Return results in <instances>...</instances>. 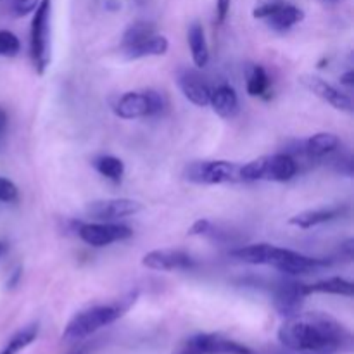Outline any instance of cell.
<instances>
[{"label": "cell", "instance_id": "obj_14", "mask_svg": "<svg viewBox=\"0 0 354 354\" xmlns=\"http://www.w3.org/2000/svg\"><path fill=\"white\" fill-rule=\"evenodd\" d=\"M176 83H178V88L182 90L185 99H189L190 102L199 107L209 106L211 86L204 82V78L196 69H182L178 73Z\"/></svg>", "mask_w": 354, "mask_h": 354}, {"label": "cell", "instance_id": "obj_12", "mask_svg": "<svg viewBox=\"0 0 354 354\" xmlns=\"http://www.w3.org/2000/svg\"><path fill=\"white\" fill-rule=\"evenodd\" d=\"M301 85L306 90H310L313 95H317L318 99L325 100L327 104H330L334 109L344 111V113H351L353 111V102L349 99V95L342 93L341 90L335 88L334 85L325 82L324 78L317 75H303L299 78Z\"/></svg>", "mask_w": 354, "mask_h": 354}, {"label": "cell", "instance_id": "obj_13", "mask_svg": "<svg viewBox=\"0 0 354 354\" xmlns=\"http://www.w3.org/2000/svg\"><path fill=\"white\" fill-rule=\"evenodd\" d=\"M142 265L156 272H173V270H190L194 266V259L183 251H171V249H158L144 256Z\"/></svg>", "mask_w": 354, "mask_h": 354}, {"label": "cell", "instance_id": "obj_24", "mask_svg": "<svg viewBox=\"0 0 354 354\" xmlns=\"http://www.w3.org/2000/svg\"><path fill=\"white\" fill-rule=\"evenodd\" d=\"M37 337H38V324L28 325V327L21 328L19 332H16V334H14L12 337L9 339V342L3 346L0 354H17V353H21L24 348H28V346H30L31 342H33Z\"/></svg>", "mask_w": 354, "mask_h": 354}, {"label": "cell", "instance_id": "obj_8", "mask_svg": "<svg viewBox=\"0 0 354 354\" xmlns=\"http://www.w3.org/2000/svg\"><path fill=\"white\" fill-rule=\"evenodd\" d=\"M183 354H254L248 346L220 334H197L187 341Z\"/></svg>", "mask_w": 354, "mask_h": 354}, {"label": "cell", "instance_id": "obj_18", "mask_svg": "<svg viewBox=\"0 0 354 354\" xmlns=\"http://www.w3.org/2000/svg\"><path fill=\"white\" fill-rule=\"evenodd\" d=\"M339 144H341V140H339L337 135L322 131V133L313 135L304 142V154L308 159H322L332 154L339 147Z\"/></svg>", "mask_w": 354, "mask_h": 354}, {"label": "cell", "instance_id": "obj_20", "mask_svg": "<svg viewBox=\"0 0 354 354\" xmlns=\"http://www.w3.org/2000/svg\"><path fill=\"white\" fill-rule=\"evenodd\" d=\"M266 19H268L270 28H273V30L277 31H286L289 30V28H292L294 24L301 23V21L304 19V10L292 6V3L283 2L282 6H280L272 16L266 17Z\"/></svg>", "mask_w": 354, "mask_h": 354}, {"label": "cell", "instance_id": "obj_30", "mask_svg": "<svg viewBox=\"0 0 354 354\" xmlns=\"http://www.w3.org/2000/svg\"><path fill=\"white\" fill-rule=\"evenodd\" d=\"M282 3H283L282 0H273V2L261 3V6H258L254 10H252V16H254L256 19H266V17L272 16V14L275 12Z\"/></svg>", "mask_w": 354, "mask_h": 354}, {"label": "cell", "instance_id": "obj_6", "mask_svg": "<svg viewBox=\"0 0 354 354\" xmlns=\"http://www.w3.org/2000/svg\"><path fill=\"white\" fill-rule=\"evenodd\" d=\"M330 259H317L304 256L301 252L290 251V249L277 248L273 245L272 254H270L268 266L279 270L280 273L286 275H310V273L320 272V270L328 268L330 266Z\"/></svg>", "mask_w": 354, "mask_h": 354}, {"label": "cell", "instance_id": "obj_27", "mask_svg": "<svg viewBox=\"0 0 354 354\" xmlns=\"http://www.w3.org/2000/svg\"><path fill=\"white\" fill-rule=\"evenodd\" d=\"M19 50V38L12 31L0 30V57H14Z\"/></svg>", "mask_w": 354, "mask_h": 354}, {"label": "cell", "instance_id": "obj_36", "mask_svg": "<svg viewBox=\"0 0 354 354\" xmlns=\"http://www.w3.org/2000/svg\"><path fill=\"white\" fill-rule=\"evenodd\" d=\"M3 252V244H0V254H2Z\"/></svg>", "mask_w": 354, "mask_h": 354}, {"label": "cell", "instance_id": "obj_21", "mask_svg": "<svg viewBox=\"0 0 354 354\" xmlns=\"http://www.w3.org/2000/svg\"><path fill=\"white\" fill-rule=\"evenodd\" d=\"M272 244H251L230 251L232 258L239 259L248 265H266L268 266L270 254H272Z\"/></svg>", "mask_w": 354, "mask_h": 354}, {"label": "cell", "instance_id": "obj_9", "mask_svg": "<svg viewBox=\"0 0 354 354\" xmlns=\"http://www.w3.org/2000/svg\"><path fill=\"white\" fill-rule=\"evenodd\" d=\"M78 235L83 242L93 248H106L113 242L124 241L133 235L131 228L127 225L113 223V221H102V223H83L80 225Z\"/></svg>", "mask_w": 354, "mask_h": 354}, {"label": "cell", "instance_id": "obj_7", "mask_svg": "<svg viewBox=\"0 0 354 354\" xmlns=\"http://www.w3.org/2000/svg\"><path fill=\"white\" fill-rule=\"evenodd\" d=\"M52 0H40L31 21V57L38 75H44L48 64V19H50Z\"/></svg>", "mask_w": 354, "mask_h": 354}, {"label": "cell", "instance_id": "obj_32", "mask_svg": "<svg viewBox=\"0 0 354 354\" xmlns=\"http://www.w3.org/2000/svg\"><path fill=\"white\" fill-rule=\"evenodd\" d=\"M232 0H216V23L221 24L225 23L228 16V10H230Z\"/></svg>", "mask_w": 354, "mask_h": 354}, {"label": "cell", "instance_id": "obj_10", "mask_svg": "<svg viewBox=\"0 0 354 354\" xmlns=\"http://www.w3.org/2000/svg\"><path fill=\"white\" fill-rule=\"evenodd\" d=\"M308 296H310L308 286L301 282H294V280H287V282L279 283L275 287L273 306L283 318H290L299 313Z\"/></svg>", "mask_w": 354, "mask_h": 354}, {"label": "cell", "instance_id": "obj_37", "mask_svg": "<svg viewBox=\"0 0 354 354\" xmlns=\"http://www.w3.org/2000/svg\"><path fill=\"white\" fill-rule=\"evenodd\" d=\"M182 354H183V353H182Z\"/></svg>", "mask_w": 354, "mask_h": 354}, {"label": "cell", "instance_id": "obj_33", "mask_svg": "<svg viewBox=\"0 0 354 354\" xmlns=\"http://www.w3.org/2000/svg\"><path fill=\"white\" fill-rule=\"evenodd\" d=\"M21 273H23V270H21L19 266H17V268L12 272V275H10V279L7 280V289H14V287H16L17 283H19Z\"/></svg>", "mask_w": 354, "mask_h": 354}, {"label": "cell", "instance_id": "obj_35", "mask_svg": "<svg viewBox=\"0 0 354 354\" xmlns=\"http://www.w3.org/2000/svg\"><path fill=\"white\" fill-rule=\"evenodd\" d=\"M6 123H7V116H6V113H3V111L0 109V131H2L3 128H6Z\"/></svg>", "mask_w": 354, "mask_h": 354}, {"label": "cell", "instance_id": "obj_26", "mask_svg": "<svg viewBox=\"0 0 354 354\" xmlns=\"http://www.w3.org/2000/svg\"><path fill=\"white\" fill-rule=\"evenodd\" d=\"M154 33H156L154 24L147 23V21H137V23L130 24V26L127 28L121 45H123V48L130 47V45L137 44V41L144 40V38L151 37V35H154Z\"/></svg>", "mask_w": 354, "mask_h": 354}, {"label": "cell", "instance_id": "obj_2", "mask_svg": "<svg viewBox=\"0 0 354 354\" xmlns=\"http://www.w3.org/2000/svg\"><path fill=\"white\" fill-rule=\"evenodd\" d=\"M137 297L138 292H130L128 296H124L123 299L116 301V303L97 304V306L86 308V310L80 311V313H76L75 317L69 320V324L66 325L64 332H62V339L68 342H76L82 341V339L90 337V335L95 334L100 328L107 327V325L120 320V318L133 306Z\"/></svg>", "mask_w": 354, "mask_h": 354}, {"label": "cell", "instance_id": "obj_31", "mask_svg": "<svg viewBox=\"0 0 354 354\" xmlns=\"http://www.w3.org/2000/svg\"><path fill=\"white\" fill-rule=\"evenodd\" d=\"M209 228H211L209 220H206V218H201V220L194 221L192 227H190L189 232H187V235H204L209 232Z\"/></svg>", "mask_w": 354, "mask_h": 354}, {"label": "cell", "instance_id": "obj_28", "mask_svg": "<svg viewBox=\"0 0 354 354\" xmlns=\"http://www.w3.org/2000/svg\"><path fill=\"white\" fill-rule=\"evenodd\" d=\"M38 2H40V0H12V3H10V10H12L14 16L17 17L28 16V14H31L35 9H37Z\"/></svg>", "mask_w": 354, "mask_h": 354}, {"label": "cell", "instance_id": "obj_29", "mask_svg": "<svg viewBox=\"0 0 354 354\" xmlns=\"http://www.w3.org/2000/svg\"><path fill=\"white\" fill-rule=\"evenodd\" d=\"M17 199V187L10 180L0 176V201L2 203H14Z\"/></svg>", "mask_w": 354, "mask_h": 354}, {"label": "cell", "instance_id": "obj_15", "mask_svg": "<svg viewBox=\"0 0 354 354\" xmlns=\"http://www.w3.org/2000/svg\"><path fill=\"white\" fill-rule=\"evenodd\" d=\"M209 106L213 107L218 116L234 118L239 111V97L234 86L223 83L216 88H211Z\"/></svg>", "mask_w": 354, "mask_h": 354}, {"label": "cell", "instance_id": "obj_23", "mask_svg": "<svg viewBox=\"0 0 354 354\" xmlns=\"http://www.w3.org/2000/svg\"><path fill=\"white\" fill-rule=\"evenodd\" d=\"M248 82H245V90L251 97H261L268 92L270 88V76L266 75L265 68L259 64H251L245 69Z\"/></svg>", "mask_w": 354, "mask_h": 354}, {"label": "cell", "instance_id": "obj_4", "mask_svg": "<svg viewBox=\"0 0 354 354\" xmlns=\"http://www.w3.org/2000/svg\"><path fill=\"white\" fill-rule=\"evenodd\" d=\"M241 166L232 161H196L185 168V178L199 185L242 182Z\"/></svg>", "mask_w": 354, "mask_h": 354}, {"label": "cell", "instance_id": "obj_16", "mask_svg": "<svg viewBox=\"0 0 354 354\" xmlns=\"http://www.w3.org/2000/svg\"><path fill=\"white\" fill-rule=\"evenodd\" d=\"M346 213V207H322V209H311V211H303V213L296 214L289 220V225L297 228H313L317 225L327 223V221L337 220L342 214Z\"/></svg>", "mask_w": 354, "mask_h": 354}, {"label": "cell", "instance_id": "obj_34", "mask_svg": "<svg viewBox=\"0 0 354 354\" xmlns=\"http://www.w3.org/2000/svg\"><path fill=\"white\" fill-rule=\"evenodd\" d=\"M341 83H342V85L353 86V85H354V73H353V71L344 73V75L341 76Z\"/></svg>", "mask_w": 354, "mask_h": 354}, {"label": "cell", "instance_id": "obj_1", "mask_svg": "<svg viewBox=\"0 0 354 354\" xmlns=\"http://www.w3.org/2000/svg\"><path fill=\"white\" fill-rule=\"evenodd\" d=\"M279 341L283 348L301 354H335L353 349V334L322 311L297 313L286 318L279 328Z\"/></svg>", "mask_w": 354, "mask_h": 354}, {"label": "cell", "instance_id": "obj_11", "mask_svg": "<svg viewBox=\"0 0 354 354\" xmlns=\"http://www.w3.org/2000/svg\"><path fill=\"white\" fill-rule=\"evenodd\" d=\"M142 204L133 199H100L86 206V214L100 221H114L118 218L140 213Z\"/></svg>", "mask_w": 354, "mask_h": 354}, {"label": "cell", "instance_id": "obj_3", "mask_svg": "<svg viewBox=\"0 0 354 354\" xmlns=\"http://www.w3.org/2000/svg\"><path fill=\"white\" fill-rule=\"evenodd\" d=\"M299 165L292 156L287 152L272 156H261L258 159L245 162L241 166L242 182H289L296 176Z\"/></svg>", "mask_w": 354, "mask_h": 354}, {"label": "cell", "instance_id": "obj_5", "mask_svg": "<svg viewBox=\"0 0 354 354\" xmlns=\"http://www.w3.org/2000/svg\"><path fill=\"white\" fill-rule=\"evenodd\" d=\"M165 109V99L154 90L145 92H128L114 104V113L123 120H138V118L156 116Z\"/></svg>", "mask_w": 354, "mask_h": 354}, {"label": "cell", "instance_id": "obj_22", "mask_svg": "<svg viewBox=\"0 0 354 354\" xmlns=\"http://www.w3.org/2000/svg\"><path fill=\"white\" fill-rule=\"evenodd\" d=\"M308 292L310 294H335V296H354V286L349 280L341 279V277H330V279L320 280V282L308 286Z\"/></svg>", "mask_w": 354, "mask_h": 354}, {"label": "cell", "instance_id": "obj_25", "mask_svg": "<svg viewBox=\"0 0 354 354\" xmlns=\"http://www.w3.org/2000/svg\"><path fill=\"white\" fill-rule=\"evenodd\" d=\"M93 166L100 175L106 176L111 182H120L124 175V162L114 156H100L99 159H95Z\"/></svg>", "mask_w": 354, "mask_h": 354}, {"label": "cell", "instance_id": "obj_17", "mask_svg": "<svg viewBox=\"0 0 354 354\" xmlns=\"http://www.w3.org/2000/svg\"><path fill=\"white\" fill-rule=\"evenodd\" d=\"M168 38L161 37V35H151V37L144 38V40L137 41V44L124 47V55L128 59H144L152 57V55H165L168 52Z\"/></svg>", "mask_w": 354, "mask_h": 354}, {"label": "cell", "instance_id": "obj_19", "mask_svg": "<svg viewBox=\"0 0 354 354\" xmlns=\"http://www.w3.org/2000/svg\"><path fill=\"white\" fill-rule=\"evenodd\" d=\"M187 38H189L190 54H192V61L197 68H204L209 61V50H207L206 35H204V28L201 23H192L187 31Z\"/></svg>", "mask_w": 354, "mask_h": 354}]
</instances>
